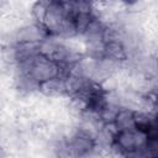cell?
Segmentation results:
<instances>
[{"mask_svg": "<svg viewBox=\"0 0 158 158\" xmlns=\"http://www.w3.org/2000/svg\"><path fill=\"white\" fill-rule=\"evenodd\" d=\"M147 136L136 130H116L111 137L109 148L118 156L123 157H146Z\"/></svg>", "mask_w": 158, "mask_h": 158, "instance_id": "1", "label": "cell"}, {"mask_svg": "<svg viewBox=\"0 0 158 158\" xmlns=\"http://www.w3.org/2000/svg\"><path fill=\"white\" fill-rule=\"evenodd\" d=\"M16 70L23 72L35 84H37V86L43 83L62 78L67 72L56 60L51 59L49 57L42 53H38L25 65L16 68Z\"/></svg>", "mask_w": 158, "mask_h": 158, "instance_id": "2", "label": "cell"}, {"mask_svg": "<svg viewBox=\"0 0 158 158\" xmlns=\"http://www.w3.org/2000/svg\"><path fill=\"white\" fill-rule=\"evenodd\" d=\"M64 146L67 156L73 157H89L99 149L96 133L85 126L75 128L69 136H64Z\"/></svg>", "mask_w": 158, "mask_h": 158, "instance_id": "3", "label": "cell"}, {"mask_svg": "<svg viewBox=\"0 0 158 158\" xmlns=\"http://www.w3.org/2000/svg\"><path fill=\"white\" fill-rule=\"evenodd\" d=\"M133 111L135 109L121 105L115 115V118L112 121V125L116 130H127V128H135L133 127Z\"/></svg>", "mask_w": 158, "mask_h": 158, "instance_id": "4", "label": "cell"}, {"mask_svg": "<svg viewBox=\"0 0 158 158\" xmlns=\"http://www.w3.org/2000/svg\"><path fill=\"white\" fill-rule=\"evenodd\" d=\"M116 1H118L120 4H122V5L127 6V7H132V6L137 5L139 0H116Z\"/></svg>", "mask_w": 158, "mask_h": 158, "instance_id": "5", "label": "cell"}]
</instances>
